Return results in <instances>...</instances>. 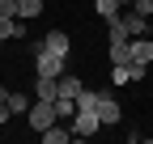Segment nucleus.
<instances>
[{"label":"nucleus","instance_id":"9b49d317","mask_svg":"<svg viewBox=\"0 0 153 144\" xmlns=\"http://www.w3.org/2000/svg\"><path fill=\"white\" fill-rule=\"evenodd\" d=\"M38 136H43V144H68V140H72V132H64V127H60V119H55L47 132H38Z\"/></svg>","mask_w":153,"mask_h":144},{"label":"nucleus","instance_id":"7ed1b4c3","mask_svg":"<svg viewBox=\"0 0 153 144\" xmlns=\"http://www.w3.org/2000/svg\"><path fill=\"white\" fill-rule=\"evenodd\" d=\"M38 51H51V55L68 60V34H64V30H47L43 43H38Z\"/></svg>","mask_w":153,"mask_h":144},{"label":"nucleus","instance_id":"6e6552de","mask_svg":"<svg viewBox=\"0 0 153 144\" xmlns=\"http://www.w3.org/2000/svg\"><path fill=\"white\" fill-rule=\"evenodd\" d=\"M76 93H81V81L60 72V76H55V98H72V102H76Z\"/></svg>","mask_w":153,"mask_h":144},{"label":"nucleus","instance_id":"0eeeda50","mask_svg":"<svg viewBox=\"0 0 153 144\" xmlns=\"http://www.w3.org/2000/svg\"><path fill=\"white\" fill-rule=\"evenodd\" d=\"M132 64H153V38L149 34L132 38Z\"/></svg>","mask_w":153,"mask_h":144},{"label":"nucleus","instance_id":"2eb2a0df","mask_svg":"<svg viewBox=\"0 0 153 144\" xmlns=\"http://www.w3.org/2000/svg\"><path fill=\"white\" fill-rule=\"evenodd\" d=\"M111 81L115 85H132V68L128 64H111Z\"/></svg>","mask_w":153,"mask_h":144},{"label":"nucleus","instance_id":"b1692460","mask_svg":"<svg viewBox=\"0 0 153 144\" xmlns=\"http://www.w3.org/2000/svg\"><path fill=\"white\" fill-rule=\"evenodd\" d=\"M0 51H4V38H0Z\"/></svg>","mask_w":153,"mask_h":144},{"label":"nucleus","instance_id":"f8f14e48","mask_svg":"<svg viewBox=\"0 0 153 144\" xmlns=\"http://www.w3.org/2000/svg\"><path fill=\"white\" fill-rule=\"evenodd\" d=\"M34 98H47V102H55V76H38V85H34Z\"/></svg>","mask_w":153,"mask_h":144},{"label":"nucleus","instance_id":"4be33fe9","mask_svg":"<svg viewBox=\"0 0 153 144\" xmlns=\"http://www.w3.org/2000/svg\"><path fill=\"white\" fill-rule=\"evenodd\" d=\"M149 38H153V21H149Z\"/></svg>","mask_w":153,"mask_h":144},{"label":"nucleus","instance_id":"4468645a","mask_svg":"<svg viewBox=\"0 0 153 144\" xmlns=\"http://www.w3.org/2000/svg\"><path fill=\"white\" fill-rule=\"evenodd\" d=\"M94 9H98V17H106V21H111V17H119V0H94Z\"/></svg>","mask_w":153,"mask_h":144},{"label":"nucleus","instance_id":"f3484780","mask_svg":"<svg viewBox=\"0 0 153 144\" xmlns=\"http://www.w3.org/2000/svg\"><path fill=\"white\" fill-rule=\"evenodd\" d=\"M72 110H76V102H72V98H55V115H60V119H68Z\"/></svg>","mask_w":153,"mask_h":144},{"label":"nucleus","instance_id":"dca6fc26","mask_svg":"<svg viewBox=\"0 0 153 144\" xmlns=\"http://www.w3.org/2000/svg\"><path fill=\"white\" fill-rule=\"evenodd\" d=\"M9 110H13V115H26V110H30V98H26V93H9Z\"/></svg>","mask_w":153,"mask_h":144},{"label":"nucleus","instance_id":"1a4fd4ad","mask_svg":"<svg viewBox=\"0 0 153 144\" xmlns=\"http://www.w3.org/2000/svg\"><path fill=\"white\" fill-rule=\"evenodd\" d=\"M111 64H132V38H111Z\"/></svg>","mask_w":153,"mask_h":144},{"label":"nucleus","instance_id":"423d86ee","mask_svg":"<svg viewBox=\"0 0 153 144\" xmlns=\"http://www.w3.org/2000/svg\"><path fill=\"white\" fill-rule=\"evenodd\" d=\"M119 21H123V30H128V38H140V34H149V21L132 9V13H119Z\"/></svg>","mask_w":153,"mask_h":144},{"label":"nucleus","instance_id":"20e7f679","mask_svg":"<svg viewBox=\"0 0 153 144\" xmlns=\"http://www.w3.org/2000/svg\"><path fill=\"white\" fill-rule=\"evenodd\" d=\"M102 123H98V115L94 110H76V123H72V140H89L94 132H98Z\"/></svg>","mask_w":153,"mask_h":144},{"label":"nucleus","instance_id":"412c9836","mask_svg":"<svg viewBox=\"0 0 153 144\" xmlns=\"http://www.w3.org/2000/svg\"><path fill=\"white\" fill-rule=\"evenodd\" d=\"M0 106H9V89L4 85H0Z\"/></svg>","mask_w":153,"mask_h":144},{"label":"nucleus","instance_id":"aec40b11","mask_svg":"<svg viewBox=\"0 0 153 144\" xmlns=\"http://www.w3.org/2000/svg\"><path fill=\"white\" fill-rule=\"evenodd\" d=\"M0 13H4V17H17V0H0Z\"/></svg>","mask_w":153,"mask_h":144},{"label":"nucleus","instance_id":"f257e3e1","mask_svg":"<svg viewBox=\"0 0 153 144\" xmlns=\"http://www.w3.org/2000/svg\"><path fill=\"white\" fill-rule=\"evenodd\" d=\"M26 119H30V127H34V132H47V127H51V123L60 119V115H55V102H47V98H34V106L26 110Z\"/></svg>","mask_w":153,"mask_h":144},{"label":"nucleus","instance_id":"9d476101","mask_svg":"<svg viewBox=\"0 0 153 144\" xmlns=\"http://www.w3.org/2000/svg\"><path fill=\"white\" fill-rule=\"evenodd\" d=\"M26 26H22V17H4L0 13V38H22Z\"/></svg>","mask_w":153,"mask_h":144},{"label":"nucleus","instance_id":"ddd939ff","mask_svg":"<svg viewBox=\"0 0 153 144\" xmlns=\"http://www.w3.org/2000/svg\"><path fill=\"white\" fill-rule=\"evenodd\" d=\"M38 13H43V0H17V17L22 21L26 17H38Z\"/></svg>","mask_w":153,"mask_h":144},{"label":"nucleus","instance_id":"f03ea898","mask_svg":"<svg viewBox=\"0 0 153 144\" xmlns=\"http://www.w3.org/2000/svg\"><path fill=\"white\" fill-rule=\"evenodd\" d=\"M94 110H98V123H102V127H115V123L123 119V110H119V102H115L111 93H98V106H94Z\"/></svg>","mask_w":153,"mask_h":144},{"label":"nucleus","instance_id":"6ab92c4d","mask_svg":"<svg viewBox=\"0 0 153 144\" xmlns=\"http://www.w3.org/2000/svg\"><path fill=\"white\" fill-rule=\"evenodd\" d=\"M132 68V81H145V72H149V64H128Z\"/></svg>","mask_w":153,"mask_h":144},{"label":"nucleus","instance_id":"5701e85b","mask_svg":"<svg viewBox=\"0 0 153 144\" xmlns=\"http://www.w3.org/2000/svg\"><path fill=\"white\" fill-rule=\"evenodd\" d=\"M119 4H132V0H119Z\"/></svg>","mask_w":153,"mask_h":144},{"label":"nucleus","instance_id":"a211bd4d","mask_svg":"<svg viewBox=\"0 0 153 144\" xmlns=\"http://www.w3.org/2000/svg\"><path fill=\"white\" fill-rule=\"evenodd\" d=\"M132 9H136L145 21H149V17H153V0H132Z\"/></svg>","mask_w":153,"mask_h":144},{"label":"nucleus","instance_id":"39448f33","mask_svg":"<svg viewBox=\"0 0 153 144\" xmlns=\"http://www.w3.org/2000/svg\"><path fill=\"white\" fill-rule=\"evenodd\" d=\"M34 60H38V64H34L38 76H60V72H64V60L51 55V51H38V47H34Z\"/></svg>","mask_w":153,"mask_h":144}]
</instances>
